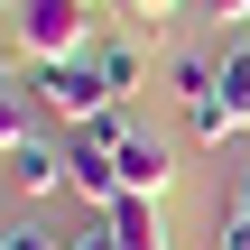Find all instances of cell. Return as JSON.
Returning <instances> with one entry per match:
<instances>
[{"mask_svg":"<svg viewBox=\"0 0 250 250\" xmlns=\"http://www.w3.org/2000/svg\"><path fill=\"white\" fill-rule=\"evenodd\" d=\"M28 65H74L93 56V0H9Z\"/></svg>","mask_w":250,"mask_h":250,"instance_id":"6da1fadb","label":"cell"},{"mask_svg":"<svg viewBox=\"0 0 250 250\" xmlns=\"http://www.w3.org/2000/svg\"><path fill=\"white\" fill-rule=\"evenodd\" d=\"M186 130H195L204 148H223V139H241V130H250V46H223L213 102H195V111H186Z\"/></svg>","mask_w":250,"mask_h":250,"instance_id":"7a4b0ae2","label":"cell"},{"mask_svg":"<svg viewBox=\"0 0 250 250\" xmlns=\"http://www.w3.org/2000/svg\"><path fill=\"white\" fill-rule=\"evenodd\" d=\"M28 93H37L56 121H74V130L111 111V83H102V65H93V56H74V65H37V74H28Z\"/></svg>","mask_w":250,"mask_h":250,"instance_id":"3957f363","label":"cell"},{"mask_svg":"<svg viewBox=\"0 0 250 250\" xmlns=\"http://www.w3.org/2000/svg\"><path fill=\"white\" fill-rule=\"evenodd\" d=\"M167 176H176V148L130 130V139H121V195H148V204H158V195H167Z\"/></svg>","mask_w":250,"mask_h":250,"instance_id":"277c9868","label":"cell"},{"mask_svg":"<svg viewBox=\"0 0 250 250\" xmlns=\"http://www.w3.org/2000/svg\"><path fill=\"white\" fill-rule=\"evenodd\" d=\"M0 167H9V186H19V195H37V204H46V195H65V158H56L46 139H19Z\"/></svg>","mask_w":250,"mask_h":250,"instance_id":"5b68a950","label":"cell"},{"mask_svg":"<svg viewBox=\"0 0 250 250\" xmlns=\"http://www.w3.org/2000/svg\"><path fill=\"white\" fill-rule=\"evenodd\" d=\"M102 223H111V250H167V223H158V204H148V195H121Z\"/></svg>","mask_w":250,"mask_h":250,"instance_id":"8992f818","label":"cell"},{"mask_svg":"<svg viewBox=\"0 0 250 250\" xmlns=\"http://www.w3.org/2000/svg\"><path fill=\"white\" fill-rule=\"evenodd\" d=\"M93 65H102V83H111V102H121V93H139V74H148V46H93Z\"/></svg>","mask_w":250,"mask_h":250,"instance_id":"52a82bcc","label":"cell"},{"mask_svg":"<svg viewBox=\"0 0 250 250\" xmlns=\"http://www.w3.org/2000/svg\"><path fill=\"white\" fill-rule=\"evenodd\" d=\"M213 74H223L213 56H176V65H167V83H176V102H186V111H195V102H213Z\"/></svg>","mask_w":250,"mask_h":250,"instance_id":"ba28073f","label":"cell"},{"mask_svg":"<svg viewBox=\"0 0 250 250\" xmlns=\"http://www.w3.org/2000/svg\"><path fill=\"white\" fill-rule=\"evenodd\" d=\"M19 139H37V130H28V93H19V83H0V158H9Z\"/></svg>","mask_w":250,"mask_h":250,"instance_id":"9c48e42d","label":"cell"},{"mask_svg":"<svg viewBox=\"0 0 250 250\" xmlns=\"http://www.w3.org/2000/svg\"><path fill=\"white\" fill-rule=\"evenodd\" d=\"M213 250H250V213H223V232H213Z\"/></svg>","mask_w":250,"mask_h":250,"instance_id":"30bf717a","label":"cell"},{"mask_svg":"<svg viewBox=\"0 0 250 250\" xmlns=\"http://www.w3.org/2000/svg\"><path fill=\"white\" fill-rule=\"evenodd\" d=\"M130 9H139L148 28H167V19H176V0H130Z\"/></svg>","mask_w":250,"mask_h":250,"instance_id":"8fae6325","label":"cell"},{"mask_svg":"<svg viewBox=\"0 0 250 250\" xmlns=\"http://www.w3.org/2000/svg\"><path fill=\"white\" fill-rule=\"evenodd\" d=\"M65 250H111V223H93V232H74Z\"/></svg>","mask_w":250,"mask_h":250,"instance_id":"7c38bea8","label":"cell"},{"mask_svg":"<svg viewBox=\"0 0 250 250\" xmlns=\"http://www.w3.org/2000/svg\"><path fill=\"white\" fill-rule=\"evenodd\" d=\"M9 241H19V250H65V241H46V232H9Z\"/></svg>","mask_w":250,"mask_h":250,"instance_id":"4fadbf2b","label":"cell"},{"mask_svg":"<svg viewBox=\"0 0 250 250\" xmlns=\"http://www.w3.org/2000/svg\"><path fill=\"white\" fill-rule=\"evenodd\" d=\"M213 9H223V19H250V0H213Z\"/></svg>","mask_w":250,"mask_h":250,"instance_id":"5bb4252c","label":"cell"},{"mask_svg":"<svg viewBox=\"0 0 250 250\" xmlns=\"http://www.w3.org/2000/svg\"><path fill=\"white\" fill-rule=\"evenodd\" d=\"M232 213H250V176H241V195H232Z\"/></svg>","mask_w":250,"mask_h":250,"instance_id":"9a60e30c","label":"cell"},{"mask_svg":"<svg viewBox=\"0 0 250 250\" xmlns=\"http://www.w3.org/2000/svg\"><path fill=\"white\" fill-rule=\"evenodd\" d=\"M0 250H19V241H9V232H0Z\"/></svg>","mask_w":250,"mask_h":250,"instance_id":"2e32d148","label":"cell"},{"mask_svg":"<svg viewBox=\"0 0 250 250\" xmlns=\"http://www.w3.org/2000/svg\"><path fill=\"white\" fill-rule=\"evenodd\" d=\"M0 83H9V74H0Z\"/></svg>","mask_w":250,"mask_h":250,"instance_id":"e0dca14e","label":"cell"}]
</instances>
